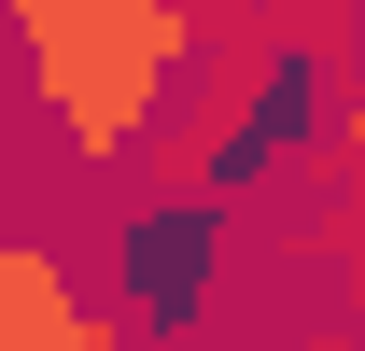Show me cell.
I'll use <instances>...</instances> for the list:
<instances>
[{"mask_svg": "<svg viewBox=\"0 0 365 351\" xmlns=\"http://www.w3.org/2000/svg\"><path fill=\"white\" fill-rule=\"evenodd\" d=\"M14 43L71 155H140L197 85V0H14Z\"/></svg>", "mask_w": 365, "mask_h": 351, "instance_id": "1", "label": "cell"}, {"mask_svg": "<svg viewBox=\"0 0 365 351\" xmlns=\"http://www.w3.org/2000/svg\"><path fill=\"white\" fill-rule=\"evenodd\" d=\"M0 351H113V323L71 295L43 239H0Z\"/></svg>", "mask_w": 365, "mask_h": 351, "instance_id": "2", "label": "cell"}, {"mask_svg": "<svg viewBox=\"0 0 365 351\" xmlns=\"http://www.w3.org/2000/svg\"><path fill=\"white\" fill-rule=\"evenodd\" d=\"M309 183L337 197V211H365V85L337 98V127H323V155H309Z\"/></svg>", "mask_w": 365, "mask_h": 351, "instance_id": "3", "label": "cell"}, {"mask_svg": "<svg viewBox=\"0 0 365 351\" xmlns=\"http://www.w3.org/2000/svg\"><path fill=\"white\" fill-rule=\"evenodd\" d=\"M281 351H365V337H281Z\"/></svg>", "mask_w": 365, "mask_h": 351, "instance_id": "4", "label": "cell"}, {"mask_svg": "<svg viewBox=\"0 0 365 351\" xmlns=\"http://www.w3.org/2000/svg\"><path fill=\"white\" fill-rule=\"evenodd\" d=\"M351 337H365V323H351Z\"/></svg>", "mask_w": 365, "mask_h": 351, "instance_id": "5", "label": "cell"}]
</instances>
